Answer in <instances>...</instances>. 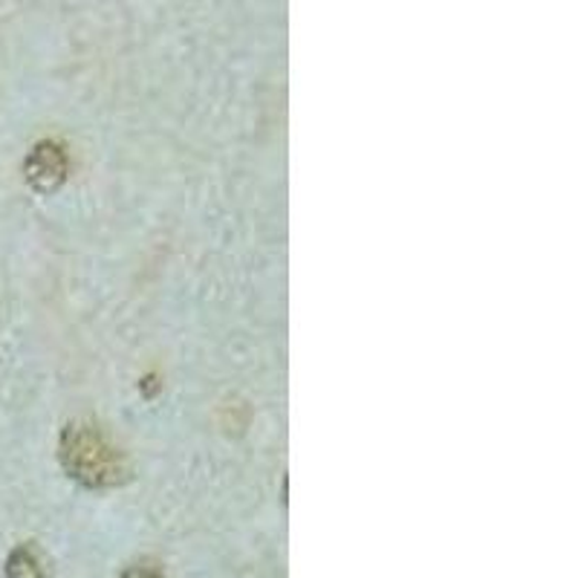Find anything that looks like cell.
Segmentation results:
<instances>
[{
    "instance_id": "cell-1",
    "label": "cell",
    "mask_w": 578,
    "mask_h": 578,
    "mask_svg": "<svg viewBox=\"0 0 578 578\" xmlns=\"http://www.w3.org/2000/svg\"><path fill=\"white\" fill-rule=\"evenodd\" d=\"M35 562L26 549H18L12 558H9V578H41L38 570H32Z\"/></svg>"
}]
</instances>
